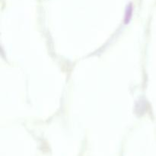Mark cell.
Masks as SVG:
<instances>
[{"instance_id": "6da1fadb", "label": "cell", "mask_w": 156, "mask_h": 156, "mask_svg": "<svg viewBox=\"0 0 156 156\" xmlns=\"http://www.w3.org/2000/svg\"><path fill=\"white\" fill-rule=\"evenodd\" d=\"M132 13H133V6L132 5L129 4V5H127L126 9V12H125V24H128L130 20L131 17H132Z\"/></svg>"}]
</instances>
